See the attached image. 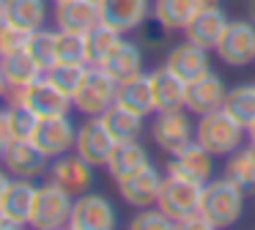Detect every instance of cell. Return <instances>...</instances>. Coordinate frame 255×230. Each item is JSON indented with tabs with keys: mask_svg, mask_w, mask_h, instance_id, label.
Instances as JSON below:
<instances>
[{
	"mask_svg": "<svg viewBox=\"0 0 255 230\" xmlns=\"http://www.w3.org/2000/svg\"><path fill=\"white\" fill-rule=\"evenodd\" d=\"M145 164H151V156H148V151L140 145V140H127V142H116L110 159H107V173H110V178L118 184L121 178L137 173Z\"/></svg>",
	"mask_w": 255,
	"mask_h": 230,
	"instance_id": "24",
	"label": "cell"
},
{
	"mask_svg": "<svg viewBox=\"0 0 255 230\" xmlns=\"http://www.w3.org/2000/svg\"><path fill=\"white\" fill-rule=\"evenodd\" d=\"M222 107H225L242 126H250L255 120V82H253V85L228 88Z\"/></svg>",
	"mask_w": 255,
	"mask_h": 230,
	"instance_id": "31",
	"label": "cell"
},
{
	"mask_svg": "<svg viewBox=\"0 0 255 230\" xmlns=\"http://www.w3.org/2000/svg\"><path fill=\"white\" fill-rule=\"evenodd\" d=\"M55 27L69 33H88L96 22H102L96 0H61L55 3Z\"/></svg>",
	"mask_w": 255,
	"mask_h": 230,
	"instance_id": "20",
	"label": "cell"
},
{
	"mask_svg": "<svg viewBox=\"0 0 255 230\" xmlns=\"http://www.w3.org/2000/svg\"><path fill=\"white\" fill-rule=\"evenodd\" d=\"M195 11H198L195 0H154L151 16L173 33V30H184L189 25V19L195 16Z\"/></svg>",
	"mask_w": 255,
	"mask_h": 230,
	"instance_id": "30",
	"label": "cell"
},
{
	"mask_svg": "<svg viewBox=\"0 0 255 230\" xmlns=\"http://www.w3.org/2000/svg\"><path fill=\"white\" fill-rule=\"evenodd\" d=\"M129 228L132 230H167V228H176V222L159 206H148V208H137Z\"/></svg>",
	"mask_w": 255,
	"mask_h": 230,
	"instance_id": "37",
	"label": "cell"
},
{
	"mask_svg": "<svg viewBox=\"0 0 255 230\" xmlns=\"http://www.w3.org/2000/svg\"><path fill=\"white\" fill-rule=\"evenodd\" d=\"M0 159H3V145H0Z\"/></svg>",
	"mask_w": 255,
	"mask_h": 230,
	"instance_id": "49",
	"label": "cell"
},
{
	"mask_svg": "<svg viewBox=\"0 0 255 230\" xmlns=\"http://www.w3.org/2000/svg\"><path fill=\"white\" fill-rule=\"evenodd\" d=\"M116 93H118V82L102 66H91L80 91L72 96V102L74 110L83 113L85 118H99L116 104Z\"/></svg>",
	"mask_w": 255,
	"mask_h": 230,
	"instance_id": "4",
	"label": "cell"
},
{
	"mask_svg": "<svg viewBox=\"0 0 255 230\" xmlns=\"http://www.w3.org/2000/svg\"><path fill=\"white\" fill-rule=\"evenodd\" d=\"M159 186H162V175L154 164H145L137 173L127 175V178L118 181V192H121L124 203L132 208H148L156 206V197H159Z\"/></svg>",
	"mask_w": 255,
	"mask_h": 230,
	"instance_id": "14",
	"label": "cell"
},
{
	"mask_svg": "<svg viewBox=\"0 0 255 230\" xmlns=\"http://www.w3.org/2000/svg\"><path fill=\"white\" fill-rule=\"evenodd\" d=\"M167 173H176V175H184V178L198 181V184H206V181H211V173H214V153L209 148H203L198 140H192L181 151L170 153Z\"/></svg>",
	"mask_w": 255,
	"mask_h": 230,
	"instance_id": "16",
	"label": "cell"
},
{
	"mask_svg": "<svg viewBox=\"0 0 255 230\" xmlns=\"http://www.w3.org/2000/svg\"><path fill=\"white\" fill-rule=\"evenodd\" d=\"M3 167L14 178H39L50 170V156L36 145L30 137H17L3 148Z\"/></svg>",
	"mask_w": 255,
	"mask_h": 230,
	"instance_id": "9",
	"label": "cell"
},
{
	"mask_svg": "<svg viewBox=\"0 0 255 230\" xmlns=\"http://www.w3.org/2000/svg\"><path fill=\"white\" fill-rule=\"evenodd\" d=\"M99 118L105 120V126L110 129V134L116 137L118 142L140 140V134H143V129H145V118H143V115H137L134 110L124 107V104H118V102L113 104L105 115H99Z\"/></svg>",
	"mask_w": 255,
	"mask_h": 230,
	"instance_id": "28",
	"label": "cell"
},
{
	"mask_svg": "<svg viewBox=\"0 0 255 230\" xmlns=\"http://www.w3.org/2000/svg\"><path fill=\"white\" fill-rule=\"evenodd\" d=\"M228 22L231 19L222 8H198L195 16L189 19V25L184 27V38H189L192 44L211 52L217 47V41L222 38V33H225Z\"/></svg>",
	"mask_w": 255,
	"mask_h": 230,
	"instance_id": "19",
	"label": "cell"
},
{
	"mask_svg": "<svg viewBox=\"0 0 255 230\" xmlns=\"http://www.w3.org/2000/svg\"><path fill=\"white\" fill-rule=\"evenodd\" d=\"M58 60H61V63H88L85 33L58 30Z\"/></svg>",
	"mask_w": 255,
	"mask_h": 230,
	"instance_id": "36",
	"label": "cell"
},
{
	"mask_svg": "<svg viewBox=\"0 0 255 230\" xmlns=\"http://www.w3.org/2000/svg\"><path fill=\"white\" fill-rule=\"evenodd\" d=\"M28 52L33 55V60L44 71L52 63H58V30H50V27L33 30L30 33V41H28Z\"/></svg>",
	"mask_w": 255,
	"mask_h": 230,
	"instance_id": "34",
	"label": "cell"
},
{
	"mask_svg": "<svg viewBox=\"0 0 255 230\" xmlns=\"http://www.w3.org/2000/svg\"><path fill=\"white\" fill-rule=\"evenodd\" d=\"M36 189H39V186L33 184V178H11L6 195H3V203H0V211L8 214L19 228H25V225L30 222Z\"/></svg>",
	"mask_w": 255,
	"mask_h": 230,
	"instance_id": "21",
	"label": "cell"
},
{
	"mask_svg": "<svg viewBox=\"0 0 255 230\" xmlns=\"http://www.w3.org/2000/svg\"><path fill=\"white\" fill-rule=\"evenodd\" d=\"M165 66L170 71H176L184 82L198 80V77L209 74L211 71V60H209V49L192 44L189 38H184L181 44H173L170 52L165 58Z\"/></svg>",
	"mask_w": 255,
	"mask_h": 230,
	"instance_id": "18",
	"label": "cell"
},
{
	"mask_svg": "<svg viewBox=\"0 0 255 230\" xmlns=\"http://www.w3.org/2000/svg\"><path fill=\"white\" fill-rule=\"evenodd\" d=\"M151 0H99V14L102 22L113 25L116 30L137 33V27L151 16Z\"/></svg>",
	"mask_w": 255,
	"mask_h": 230,
	"instance_id": "15",
	"label": "cell"
},
{
	"mask_svg": "<svg viewBox=\"0 0 255 230\" xmlns=\"http://www.w3.org/2000/svg\"><path fill=\"white\" fill-rule=\"evenodd\" d=\"M22 102H28V107L33 110L39 118H50V115H69V110L74 107L72 96L61 91L58 85H52L47 77H39L36 82H30L22 91Z\"/></svg>",
	"mask_w": 255,
	"mask_h": 230,
	"instance_id": "17",
	"label": "cell"
},
{
	"mask_svg": "<svg viewBox=\"0 0 255 230\" xmlns=\"http://www.w3.org/2000/svg\"><path fill=\"white\" fill-rule=\"evenodd\" d=\"M116 137L105 126L102 118H88L83 126H77V140H74V153L85 159L94 167H107L113 148H116Z\"/></svg>",
	"mask_w": 255,
	"mask_h": 230,
	"instance_id": "10",
	"label": "cell"
},
{
	"mask_svg": "<svg viewBox=\"0 0 255 230\" xmlns=\"http://www.w3.org/2000/svg\"><path fill=\"white\" fill-rule=\"evenodd\" d=\"M0 69H3V77H6V85L8 88H19V91L28 88L30 82H36L39 77H44V69L33 60V55L28 52V47L3 55V58H0Z\"/></svg>",
	"mask_w": 255,
	"mask_h": 230,
	"instance_id": "25",
	"label": "cell"
},
{
	"mask_svg": "<svg viewBox=\"0 0 255 230\" xmlns=\"http://www.w3.org/2000/svg\"><path fill=\"white\" fill-rule=\"evenodd\" d=\"M116 102L124 104V107L134 110L137 115L148 118L151 113H156V102H154V88H151V77L137 74L132 80H124L118 82V93H116Z\"/></svg>",
	"mask_w": 255,
	"mask_h": 230,
	"instance_id": "23",
	"label": "cell"
},
{
	"mask_svg": "<svg viewBox=\"0 0 255 230\" xmlns=\"http://www.w3.org/2000/svg\"><path fill=\"white\" fill-rule=\"evenodd\" d=\"M96 3H99V0H96Z\"/></svg>",
	"mask_w": 255,
	"mask_h": 230,
	"instance_id": "51",
	"label": "cell"
},
{
	"mask_svg": "<svg viewBox=\"0 0 255 230\" xmlns=\"http://www.w3.org/2000/svg\"><path fill=\"white\" fill-rule=\"evenodd\" d=\"M247 140H250V142H255V120L247 126Z\"/></svg>",
	"mask_w": 255,
	"mask_h": 230,
	"instance_id": "45",
	"label": "cell"
},
{
	"mask_svg": "<svg viewBox=\"0 0 255 230\" xmlns=\"http://www.w3.org/2000/svg\"><path fill=\"white\" fill-rule=\"evenodd\" d=\"M200 195H203V184H198L192 178H184V175H176V173H167V175H162L156 206L173 222H178L181 217H187V214L200 208Z\"/></svg>",
	"mask_w": 255,
	"mask_h": 230,
	"instance_id": "5",
	"label": "cell"
},
{
	"mask_svg": "<svg viewBox=\"0 0 255 230\" xmlns=\"http://www.w3.org/2000/svg\"><path fill=\"white\" fill-rule=\"evenodd\" d=\"M250 19L255 22V0H250Z\"/></svg>",
	"mask_w": 255,
	"mask_h": 230,
	"instance_id": "46",
	"label": "cell"
},
{
	"mask_svg": "<svg viewBox=\"0 0 255 230\" xmlns=\"http://www.w3.org/2000/svg\"><path fill=\"white\" fill-rule=\"evenodd\" d=\"M118 225L116 206L105 195L96 192H83L72 203V217L69 228L72 230H113Z\"/></svg>",
	"mask_w": 255,
	"mask_h": 230,
	"instance_id": "7",
	"label": "cell"
},
{
	"mask_svg": "<svg viewBox=\"0 0 255 230\" xmlns=\"http://www.w3.org/2000/svg\"><path fill=\"white\" fill-rule=\"evenodd\" d=\"M124 41V33L116 30L107 22H96L88 33H85V44H88V63L91 66H102L107 60V55Z\"/></svg>",
	"mask_w": 255,
	"mask_h": 230,
	"instance_id": "29",
	"label": "cell"
},
{
	"mask_svg": "<svg viewBox=\"0 0 255 230\" xmlns=\"http://www.w3.org/2000/svg\"><path fill=\"white\" fill-rule=\"evenodd\" d=\"M198 8H222V0H195Z\"/></svg>",
	"mask_w": 255,
	"mask_h": 230,
	"instance_id": "43",
	"label": "cell"
},
{
	"mask_svg": "<svg viewBox=\"0 0 255 230\" xmlns=\"http://www.w3.org/2000/svg\"><path fill=\"white\" fill-rule=\"evenodd\" d=\"M225 175L242 186L244 195H253L255 192V159H253V153H250V148L242 145L239 151H233L231 156H228Z\"/></svg>",
	"mask_w": 255,
	"mask_h": 230,
	"instance_id": "33",
	"label": "cell"
},
{
	"mask_svg": "<svg viewBox=\"0 0 255 230\" xmlns=\"http://www.w3.org/2000/svg\"><path fill=\"white\" fill-rule=\"evenodd\" d=\"M50 3H61V0H50Z\"/></svg>",
	"mask_w": 255,
	"mask_h": 230,
	"instance_id": "50",
	"label": "cell"
},
{
	"mask_svg": "<svg viewBox=\"0 0 255 230\" xmlns=\"http://www.w3.org/2000/svg\"><path fill=\"white\" fill-rule=\"evenodd\" d=\"M17 228H19V225L14 222V219L8 217V214H3V211H0V230H17Z\"/></svg>",
	"mask_w": 255,
	"mask_h": 230,
	"instance_id": "41",
	"label": "cell"
},
{
	"mask_svg": "<svg viewBox=\"0 0 255 230\" xmlns=\"http://www.w3.org/2000/svg\"><path fill=\"white\" fill-rule=\"evenodd\" d=\"M176 228H181V230H214L200 208H198V211H192V214H187V217H181L176 222Z\"/></svg>",
	"mask_w": 255,
	"mask_h": 230,
	"instance_id": "39",
	"label": "cell"
},
{
	"mask_svg": "<svg viewBox=\"0 0 255 230\" xmlns=\"http://www.w3.org/2000/svg\"><path fill=\"white\" fill-rule=\"evenodd\" d=\"M247 148H250V153H253V159H255V142H250Z\"/></svg>",
	"mask_w": 255,
	"mask_h": 230,
	"instance_id": "47",
	"label": "cell"
},
{
	"mask_svg": "<svg viewBox=\"0 0 255 230\" xmlns=\"http://www.w3.org/2000/svg\"><path fill=\"white\" fill-rule=\"evenodd\" d=\"M6 118H8V126H11V134L14 140L17 137H33L36 131V123H39V115L28 107V102L22 99H11L6 107Z\"/></svg>",
	"mask_w": 255,
	"mask_h": 230,
	"instance_id": "35",
	"label": "cell"
},
{
	"mask_svg": "<svg viewBox=\"0 0 255 230\" xmlns=\"http://www.w3.org/2000/svg\"><path fill=\"white\" fill-rule=\"evenodd\" d=\"M6 77H3V69H0V99H6Z\"/></svg>",
	"mask_w": 255,
	"mask_h": 230,
	"instance_id": "44",
	"label": "cell"
},
{
	"mask_svg": "<svg viewBox=\"0 0 255 230\" xmlns=\"http://www.w3.org/2000/svg\"><path fill=\"white\" fill-rule=\"evenodd\" d=\"M30 140H33L50 159H55V156H63V153L74 151L77 126L72 123L69 115H50V118H39L36 131H33Z\"/></svg>",
	"mask_w": 255,
	"mask_h": 230,
	"instance_id": "11",
	"label": "cell"
},
{
	"mask_svg": "<svg viewBox=\"0 0 255 230\" xmlns=\"http://www.w3.org/2000/svg\"><path fill=\"white\" fill-rule=\"evenodd\" d=\"M14 140L11 134V126H8V118H6V110H0V145L6 148L8 142Z\"/></svg>",
	"mask_w": 255,
	"mask_h": 230,
	"instance_id": "40",
	"label": "cell"
},
{
	"mask_svg": "<svg viewBox=\"0 0 255 230\" xmlns=\"http://www.w3.org/2000/svg\"><path fill=\"white\" fill-rule=\"evenodd\" d=\"M102 69H105L116 82H124V80H132V77L143 74V47L124 38V41L107 55Z\"/></svg>",
	"mask_w": 255,
	"mask_h": 230,
	"instance_id": "26",
	"label": "cell"
},
{
	"mask_svg": "<svg viewBox=\"0 0 255 230\" xmlns=\"http://www.w3.org/2000/svg\"><path fill=\"white\" fill-rule=\"evenodd\" d=\"M244 189L231 181L228 175L222 178H211L203 184V195H200V211L211 222V228H231L242 219L244 214Z\"/></svg>",
	"mask_w": 255,
	"mask_h": 230,
	"instance_id": "1",
	"label": "cell"
},
{
	"mask_svg": "<svg viewBox=\"0 0 255 230\" xmlns=\"http://www.w3.org/2000/svg\"><path fill=\"white\" fill-rule=\"evenodd\" d=\"M151 140L167 153L181 151L184 145L195 140V123L189 118V110H165L156 113V118L151 120Z\"/></svg>",
	"mask_w": 255,
	"mask_h": 230,
	"instance_id": "8",
	"label": "cell"
},
{
	"mask_svg": "<svg viewBox=\"0 0 255 230\" xmlns=\"http://www.w3.org/2000/svg\"><path fill=\"white\" fill-rule=\"evenodd\" d=\"M30 33L33 30H22V27L11 25V22L0 19V58L8 52H17V49H25L30 41Z\"/></svg>",
	"mask_w": 255,
	"mask_h": 230,
	"instance_id": "38",
	"label": "cell"
},
{
	"mask_svg": "<svg viewBox=\"0 0 255 230\" xmlns=\"http://www.w3.org/2000/svg\"><path fill=\"white\" fill-rule=\"evenodd\" d=\"M47 173H50V181H55L61 189H66L74 197L94 186V164H88L80 153H72V151L52 159Z\"/></svg>",
	"mask_w": 255,
	"mask_h": 230,
	"instance_id": "12",
	"label": "cell"
},
{
	"mask_svg": "<svg viewBox=\"0 0 255 230\" xmlns=\"http://www.w3.org/2000/svg\"><path fill=\"white\" fill-rule=\"evenodd\" d=\"M151 88H154V102H156V113L165 110H181L184 107V93H187V82L170 71L167 66L151 71Z\"/></svg>",
	"mask_w": 255,
	"mask_h": 230,
	"instance_id": "22",
	"label": "cell"
},
{
	"mask_svg": "<svg viewBox=\"0 0 255 230\" xmlns=\"http://www.w3.org/2000/svg\"><path fill=\"white\" fill-rule=\"evenodd\" d=\"M8 184H11V178H8V170H0V203H3V195H6Z\"/></svg>",
	"mask_w": 255,
	"mask_h": 230,
	"instance_id": "42",
	"label": "cell"
},
{
	"mask_svg": "<svg viewBox=\"0 0 255 230\" xmlns=\"http://www.w3.org/2000/svg\"><path fill=\"white\" fill-rule=\"evenodd\" d=\"M225 82L220 80V74L209 71V74L198 77V80H189L187 82V93H184V107L189 110V115H206V113H214V110L222 107L225 102Z\"/></svg>",
	"mask_w": 255,
	"mask_h": 230,
	"instance_id": "13",
	"label": "cell"
},
{
	"mask_svg": "<svg viewBox=\"0 0 255 230\" xmlns=\"http://www.w3.org/2000/svg\"><path fill=\"white\" fill-rule=\"evenodd\" d=\"M72 203L74 195H69L66 189L47 181L36 189V200H33V211H30V228L36 230H61L69 228V217H72Z\"/></svg>",
	"mask_w": 255,
	"mask_h": 230,
	"instance_id": "3",
	"label": "cell"
},
{
	"mask_svg": "<svg viewBox=\"0 0 255 230\" xmlns=\"http://www.w3.org/2000/svg\"><path fill=\"white\" fill-rule=\"evenodd\" d=\"M47 16H50L47 0H3V19L22 30L44 27Z\"/></svg>",
	"mask_w": 255,
	"mask_h": 230,
	"instance_id": "27",
	"label": "cell"
},
{
	"mask_svg": "<svg viewBox=\"0 0 255 230\" xmlns=\"http://www.w3.org/2000/svg\"><path fill=\"white\" fill-rule=\"evenodd\" d=\"M91 63H52L50 69L44 71V77L52 82V85H58L66 96H74V93L80 91V85H83L85 74H88Z\"/></svg>",
	"mask_w": 255,
	"mask_h": 230,
	"instance_id": "32",
	"label": "cell"
},
{
	"mask_svg": "<svg viewBox=\"0 0 255 230\" xmlns=\"http://www.w3.org/2000/svg\"><path fill=\"white\" fill-rule=\"evenodd\" d=\"M217 58L225 66L242 69L255 63V22L253 19H231L214 47Z\"/></svg>",
	"mask_w": 255,
	"mask_h": 230,
	"instance_id": "6",
	"label": "cell"
},
{
	"mask_svg": "<svg viewBox=\"0 0 255 230\" xmlns=\"http://www.w3.org/2000/svg\"><path fill=\"white\" fill-rule=\"evenodd\" d=\"M195 140L203 148H209L214 156H231L247 140V126H242L225 107H220L214 113H206L198 118Z\"/></svg>",
	"mask_w": 255,
	"mask_h": 230,
	"instance_id": "2",
	"label": "cell"
},
{
	"mask_svg": "<svg viewBox=\"0 0 255 230\" xmlns=\"http://www.w3.org/2000/svg\"><path fill=\"white\" fill-rule=\"evenodd\" d=\"M0 19H3V0H0Z\"/></svg>",
	"mask_w": 255,
	"mask_h": 230,
	"instance_id": "48",
	"label": "cell"
}]
</instances>
